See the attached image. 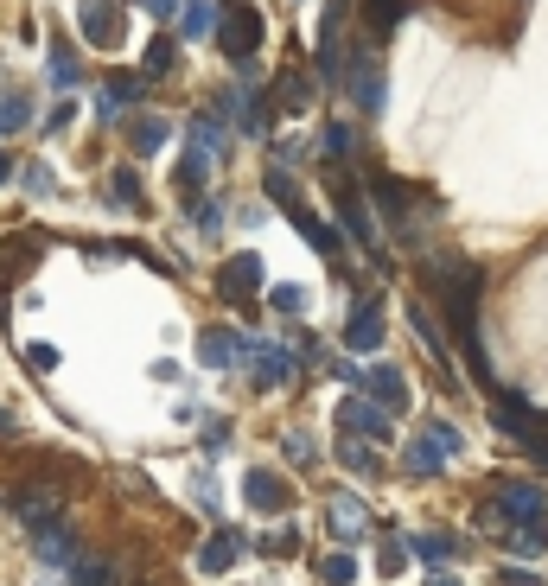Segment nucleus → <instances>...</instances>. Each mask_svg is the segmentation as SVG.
Wrapping results in <instances>:
<instances>
[{"mask_svg": "<svg viewBox=\"0 0 548 586\" xmlns=\"http://www.w3.org/2000/svg\"><path fill=\"white\" fill-rule=\"evenodd\" d=\"M459 453H466V434H459L453 421H427L421 434H408V446H402V478L427 485V478H440Z\"/></svg>", "mask_w": 548, "mask_h": 586, "instance_id": "nucleus-1", "label": "nucleus"}, {"mask_svg": "<svg viewBox=\"0 0 548 586\" xmlns=\"http://www.w3.org/2000/svg\"><path fill=\"white\" fill-rule=\"evenodd\" d=\"M243 357H249L255 389H294V383H300V370H306V357H294L287 344L255 338V332H243Z\"/></svg>", "mask_w": 548, "mask_h": 586, "instance_id": "nucleus-2", "label": "nucleus"}, {"mask_svg": "<svg viewBox=\"0 0 548 586\" xmlns=\"http://www.w3.org/2000/svg\"><path fill=\"white\" fill-rule=\"evenodd\" d=\"M370 198L383 204V217H389V230H396V243L402 249H421V217H415V192H408L402 179H389V172H376L370 179Z\"/></svg>", "mask_w": 548, "mask_h": 586, "instance_id": "nucleus-3", "label": "nucleus"}, {"mask_svg": "<svg viewBox=\"0 0 548 586\" xmlns=\"http://www.w3.org/2000/svg\"><path fill=\"white\" fill-rule=\"evenodd\" d=\"M332 198H338V223H345V236H351L357 249H370V255H376V268L389 274L396 262H389V249L376 243V217H370V204L357 198V185H351V179H332Z\"/></svg>", "mask_w": 548, "mask_h": 586, "instance_id": "nucleus-4", "label": "nucleus"}, {"mask_svg": "<svg viewBox=\"0 0 548 586\" xmlns=\"http://www.w3.org/2000/svg\"><path fill=\"white\" fill-rule=\"evenodd\" d=\"M262 39H268L262 13H255L249 0H230V7H224V26H217V45H224V58H230V64H249L255 51H262Z\"/></svg>", "mask_w": 548, "mask_h": 586, "instance_id": "nucleus-5", "label": "nucleus"}, {"mask_svg": "<svg viewBox=\"0 0 548 586\" xmlns=\"http://www.w3.org/2000/svg\"><path fill=\"white\" fill-rule=\"evenodd\" d=\"M345 0H332L325 7V20H319V51H313V77L325 83V90H338L345 83Z\"/></svg>", "mask_w": 548, "mask_h": 586, "instance_id": "nucleus-6", "label": "nucleus"}, {"mask_svg": "<svg viewBox=\"0 0 548 586\" xmlns=\"http://www.w3.org/2000/svg\"><path fill=\"white\" fill-rule=\"evenodd\" d=\"M491 504H498L510 523H548V485H536V478H498Z\"/></svg>", "mask_w": 548, "mask_h": 586, "instance_id": "nucleus-7", "label": "nucleus"}, {"mask_svg": "<svg viewBox=\"0 0 548 586\" xmlns=\"http://www.w3.org/2000/svg\"><path fill=\"white\" fill-rule=\"evenodd\" d=\"M389 421H396V415H389L376 395H351V402H338V434H351V440H376V446L396 440V434H389Z\"/></svg>", "mask_w": 548, "mask_h": 586, "instance_id": "nucleus-8", "label": "nucleus"}, {"mask_svg": "<svg viewBox=\"0 0 548 586\" xmlns=\"http://www.w3.org/2000/svg\"><path fill=\"white\" fill-rule=\"evenodd\" d=\"M408 332H415V338H421V351H427V357H434V370H440V389H447V395H453V389H459V383H453V357H447V338H453V332H440V319H434V313H427V306H421V300H408Z\"/></svg>", "mask_w": 548, "mask_h": 586, "instance_id": "nucleus-9", "label": "nucleus"}, {"mask_svg": "<svg viewBox=\"0 0 548 586\" xmlns=\"http://www.w3.org/2000/svg\"><path fill=\"white\" fill-rule=\"evenodd\" d=\"M345 351H357V357L383 351V293H364V300L351 306V319H345Z\"/></svg>", "mask_w": 548, "mask_h": 586, "instance_id": "nucleus-10", "label": "nucleus"}, {"mask_svg": "<svg viewBox=\"0 0 548 586\" xmlns=\"http://www.w3.org/2000/svg\"><path fill=\"white\" fill-rule=\"evenodd\" d=\"M77 26L96 51H115L122 45V0H83L77 7Z\"/></svg>", "mask_w": 548, "mask_h": 586, "instance_id": "nucleus-11", "label": "nucleus"}, {"mask_svg": "<svg viewBox=\"0 0 548 586\" xmlns=\"http://www.w3.org/2000/svg\"><path fill=\"white\" fill-rule=\"evenodd\" d=\"M255 287H262V255H255V249L230 255V262L217 268V293H224L230 306H249V300H255Z\"/></svg>", "mask_w": 548, "mask_h": 586, "instance_id": "nucleus-12", "label": "nucleus"}, {"mask_svg": "<svg viewBox=\"0 0 548 586\" xmlns=\"http://www.w3.org/2000/svg\"><path fill=\"white\" fill-rule=\"evenodd\" d=\"M345 83H351V96H357V109H364V115H383L389 83H383V71H376V58H370V51H351V71H345Z\"/></svg>", "mask_w": 548, "mask_h": 586, "instance_id": "nucleus-13", "label": "nucleus"}, {"mask_svg": "<svg viewBox=\"0 0 548 586\" xmlns=\"http://www.w3.org/2000/svg\"><path fill=\"white\" fill-rule=\"evenodd\" d=\"M185 147H198L204 160H217V166H224V160H230V115L198 109V115H192V128H185Z\"/></svg>", "mask_w": 548, "mask_h": 586, "instance_id": "nucleus-14", "label": "nucleus"}, {"mask_svg": "<svg viewBox=\"0 0 548 586\" xmlns=\"http://www.w3.org/2000/svg\"><path fill=\"white\" fill-rule=\"evenodd\" d=\"M32 555H39L45 567H77V561H83V555H77V536L64 529V516H51V523L32 529Z\"/></svg>", "mask_w": 548, "mask_h": 586, "instance_id": "nucleus-15", "label": "nucleus"}, {"mask_svg": "<svg viewBox=\"0 0 548 586\" xmlns=\"http://www.w3.org/2000/svg\"><path fill=\"white\" fill-rule=\"evenodd\" d=\"M249 548H255V542L243 536V529H230V523H224V529H217V536H211V542H204V548H198V567H204V574H211V580H217V574H230V567H236V561H243V555H249Z\"/></svg>", "mask_w": 548, "mask_h": 586, "instance_id": "nucleus-16", "label": "nucleus"}, {"mask_svg": "<svg viewBox=\"0 0 548 586\" xmlns=\"http://www.w3.org/2000/svg\"><path fill=\"white\" fill-rule=\"evenodd\" d=\"M243 497H249V510L274 516V510H287V504H294V485H287L281 472H268V465H255V472L243 478Z\"/></svg>", "mask_w": 548, "mask_h": 586, "instance_id": "nucleus-17", "label": "nucleus"}, {"mask_svg": "<svg viewBox=\"0 0 548 586\" xmlns=\"http://www.w3.org/2000/svg\"><path fill=\"white\" fill-rule=\"evenodd\" d=\"M294 217V230L306 236V249L313 255H325V262H338V255H345V236H338V223H325L313 204H300V211H287Z\"/></svg>", "mask_w": 548, "mask_h": 586, "instance_id": "nucleus-18", "label": "nucleus"}, {"mask_svg": "<svg viewBox=\"0 0 548 586\" xmlns=\"http://www.w3.org/2000/svg\"><path fill=\"white\" fill-rule=\"evenodd\" d=\"M364 395H376L389 415H402V408H408V376H402L396 364H383V357H376V364L364 370Z\"/></svg>", "mask_w": 548, "mask_h": 586, "instance_id": "nucleus-19", "label": "nucleus"}, {"mask_svg": "<svg viewBox=\"0 0 548 586\" xmlns=\"http://www.w3.org/2000/svg\"><path fill=\"white\" fill-rule=\"evenodd\" d=\"M325 536L338 548H357L364 542V504H357V497H332V504H325Z\"/></svg>", "mask_w": 548, "mask_h": 586, "instance_id": "nucleus-20", "label": "nucleus"}, {"mask_svg": "<svg viewBox=\"0 0 548 586\" xmlns=\"http://www.w3.org/2000/svg\"><path fill=\"white\" fill-rule=\"evenodd\" d=\"M198 364L204 370H236L243 364V332H224V325L198 332Z\"/></svg>", "mask_w": 548, "mask_h": 586, "instance_id": "nucleus-21", "label": "nucleus"}, {"mask_svg": "<svg viewBox=\"0 0 548 586\" xmlns=\"http://www.w3.org/2000/svg\"><path fill=\"white\" fill-rule=\"evenodd\" d=\"M45 83H51L58 96H64V90H83V58H77L64 39H51V51H45Z\"/></svg>", "mask_w": 548, "mask_h": 586, "instance_id": "nucleus-22", "label": "nucleus"}, {"mask_svg": "<svg viewBox=\"0 0 548 586\" xmlns=\"http://www.w3.org/2000/svg\"><path fill=\"white\" fill-rule=\"evenodd\" d=\"M408 548H415L421 567H453L459 555H466V542L447 536V529H427V536H408Z\"/></svg>", "mask_w": 548, "mask_h": 586, "instance_id": "nucleus-23", "label": "nucleus"}, {"mask_svg": "<svg viewBox=\"0 0 548 586\" xmlns=\"http://www.w3.org/2000/svg\"><path fill=\"white\" fill-rule=\"evenodd\" d=\"M102 198H109L115 211H147V185H141V172H134V166H115V172H109V185H102Z\"/></svg>", "mask_w": 548, "mask_h": 586, "instance_id": "nucleus-24", "label": "nucleus"}, {"mask_svg": "<svg viewBox=\"0 0 548 586\" xmlns=\"http://www.w3.org/2000/svg\"><path fill=\"white\" fill-rule=\"evenodd\" d=\"M211 166H217V160H204L198 147H185L179 166H173V185H179L185 198H204V185H211Z\"/></svg>", "mask_w": 548, "mask_h": 586, "instance_id": "nucleus-25", "label": "nucleus"}, {"mask_svg": "<svg viewBox=\"0 0 548 586\" xmlns=\"http://www.w3.org/2000/svg\"><path fill=\"white\" fill-rule=\"evenodd\" d=\"M179 39H185V45L217 39V0H185V13H179Z\"/></svg>", "mask_w": 548, "mask_h": 586, "instance_id": "nucleus-26", "label": "nucleus"}, {"mask_svg": "<svg viewBox=\"0 0 548 586\" xmlns=\"http://www.w3.org/2000/svg\"><path fill=\"white\" fill-rule=\"evenodd\" d=\"M338 465L357 478H376L383 472V459H376V440H351V434H338Z\"/></svg>", "mask_w": 548, "mask_h": 586, "instance_id": "nucleus-27", "label": "nucleus"}, {"mask_svg": "<svg viewBox=\"0 0 548 586\" xmlns=\"http://www.w3.org/2000/svg\"><path fill=\"white\" fill-rule=\"evenodd\" d=\"M510 555H523V561H536V555H548V523H510L504 536H498Z\"/></svg>", "mask_w": 548, "mask_h": 586, "instance_id": "nucleus-28", "label": "nucleus"}, {"mask_svg": "<svg viewBox=\"0 0 548 586\" xmlns=\"http://www.w3.org/2000/svg\"><path fill=\"white\" fill-rule=\"evenodd\" d=\"M300 536H306L300 523H281L274 536H255V555H268V561H294V555H300Z\"/></svg>", "mask_w": 548, "mask_h": 586, "instance_id": "nucleus-29", "label": "nucleus"}, {"mask_svg": "<svg viewBox=\"0 0 548 586\" xmlns=\"http://www.w3.org/2000/svg\"><path fill=\"white\" fill-rule=\"evenodd\" d=\"M262 192L274 198V204H281V211H300V179H294V172H287V166H268V179H262Z\"/></svg>", "mask_w": 548, "mask_h": 586, "instance_id": "nucleus-30", "label": "nucleus"}, {"mask_svg": "<svg viewBox=\"0 0 548 586\" xmlns=\"http://www.w3.org/2000/svg\"><path fill=\"white\" fill-rule=\"evenodd\" d=\"M166 128H173V122H160V115H141V122L128 128V141H134V153H141V160H147V153H160L166 141H173V134H166Z\"/></svg>", "mask_w": 548, "mask_h": 586, "instance_id": "nucleus-31", "label": "nucleus"}, {"mask_svg": "<svg viewBox=\"0 0 548 586\" xmlns=\"http://www.w3.org/2000/svg\"><path fill=\"white\" fill-rule=\"evenodd\" d=\"M319 153H325V160H351V153H357V128L351 122H325L319 128Z\"/></svg>", "mask_w": 548, "mask_h": 586, "instance_id": "nucleus-32", "label": "nucleus"}, {"mask_svg": "<svg viewBox=\"0 0 548 586\" xmlns=\"http://www.w3.org/2000/svg\"><path fill=\"white\" fill-rule=\"evenodd\" d=\"M351 580H357V555H351V548L319 555V586H351Z\"/></svg>", "mask_w": 548, "mask_h": 586, "instance_id": "nucleus-33", "label": "nucleus"}, {"mask_svg": "<svg viewBox=\"0 0 548 586\" xmlns=\"http://www.w3.org/2000/svg\"><path fill=\"white\" fill-rule=\"evenodd\" d=\"M166 71H179V39H173V32H160V39L147 45V77L160 83Z\"/></svg>", "mask_w": 548, "mask_h": 586, "instance_id": "nucleus-34", "label": "nucleus"}, {"mask_svg": "<svg viewBox=\"0 0 548 586\" xmlns=\"http://www.w3.org/2000/svg\"><path fill=\"white\" fill-rule=\"evenodd\" d=\"M408 561H415V548H408L402 536H383V542H376V574H389V580H396Z\"/></svg>", "mask_w": 548, "mask_h": 586, "instance_id": "nucleus-35", "label": "nucleus"}, {"mask_svg": "<svg viewBox=\"0 0 548 586\" xmlns=\"http://www.w3.org/2000/svg\"><path fill=\"white\" fill-rule=\"evenodd\" d=\"M32 122V102L20 90H0V134H20Z\"/></svg>", "mask_w": 548, "mask_h": 586, "instance_id": "nucleus-36", "label": "nucleus"}, {"mask_svg": "<svg viewBox=\"0 0 548 586\" xmlns=\"http://www.w3.org/2000/svg\"><path fill=\"white\" fill-rule=\"evenodd\" d=\"M13 516H20L26 529H39V523H51V516H58V504H51V497H32V491H20V497H13Z\"/></svg>", "mask_w": 548, "mask_h": 586, "instance_id": "nucleus-37", "label": "nucleus"}, {"mask_svg": "<svg viewBox=\"0 0 548 586\" xmlns=\"http://www.w3.org/2000/svg\"><path fill=\"white\" fill-rule=\"evenodd\" d=\"M224 217H230V204H224V198H192V223H198L204 236L224 230Z\"/></svg>", "mask_w": 548, "mask_h": 586, "instance_id": "nucleus-38", "label": "nucleus"}, {"mask_svg": "<svg viewBox=\"0 0 548 586\" xmlns=\"http://www.w3.org/2000/svg\"><path fill=\"white\" fill-rule=\"evenodd\" d=\"M313 83H319V77L287 71V77H281V109H306V102H313Z\"/></svg>", "mask_w": 548, "mask_h": 586, "instance_id": "nucleus-39", "label": "nucleus"}, {"mask_svg": "<svg viewBox=\"0 0 548 586\" xmlns=\"http://www.w3.org/2000/svg\"><path fill=\"white\" fill-rule=\"evenodd\" d=\"M20 185H26V198H51V192H58V179H51V166H45V160L20 166Z\"/></svg>", "mask_w": 548, "mask_h": 586, "instance_id": "nucleus-40", "label": "nucleus"}, {"mask_svg": "<svg viewBox=\"0 0 548 586\" xmlns=\"http://www.w3.org/2000/svg\"><path fill=\"white\" fill-rule=\"evenodd\" d=\"M71 586H115V561H77Z\"/></svg>", "mask_w": 548, "mask_h": 586, "instance_id": "nucleus-41", "label": "nucleus"}, {"mask_svg": "<svg viewBox=\"0 0 548 586\" xmlns=\"http://www.w3.org/2000/svg\"><path fill=\"white\" fill-rule=\"evenodd\" d=\"M306 300H313V293H306V287H294V281L268 293V306H274V313H287V319H294V313H306Z\"/></svg>", "mask_w": 548, "mask_h": 586, "instance_id": "nucleus-42", "label": "nucleus"}, {"mask_svg": "<svg viewBox=\"0 0 548 586\" xmlns=\"http://www.w3.org/2000/svg\"><path fill=\"white\" fill-rule=\"evenodd\" d=\"M281 453H287V465H313V459H319V446H313V434H300V427H294V434L281 440Z\"/></svg>", "mask_w": 548, "mask_h": 586, "instance_id": "nucleus-43", "label": "nucleus"}, {"mask_svg": "<svg viewBox=\"0 0 548 586\" xmlns=\"http://www.w3.org/2000/svg\"><path fill=\"white\" fill-rule=\"evenodd\" d=\"M230 453V421H204V459Z\"/></svg>", "mask_w": 548, "mask_h": 586, "instance_id": "nucleus-44", "label": "nucleus"}, {"mask_svg": "<svg viewBox=\"0 0 548 586\" xmlns=\"http://www.w3.org/2000/svg\"><path fill=\"white\" fill-rule=\"evenodd\" d=\"M71 122H77V102H58V109L45 115V128H39V134H71Z\"/></svg>", "mask_w": 548, "mask_h": 586, "instance_id": "nucleus-45", "label": "nucleus"}, {"mask_svg": "<svg viewBox=\"0 0 548 586\" xmlns=\"http://www.w3.org/2000/svg\"><path fill=\"white\" fill-rule=\"evenodd\" d=\"M26 364H32V370H58V351H51V344H32Z\"/></svg>", "mask_w": 548, "mask_h": 586, "instance_id": "nucleus-46", "label": "nucleus"}, {"mask_svg": "<svg viewBox=\"0 0 548 586\" xmlns=\"http://www.w3.org/2000/svg\"><path fill=\"white\" fill-rule=\"evenodd\" d=\"M498 586H542V574H529V567H504Z\"/></svg>", "mask_w": 548, "mask_h": 586, "instance_id": "nucleus-47", "label": "nucleus"}, {"mask_svg": "<svg viewBox=\"0 0 548 586\" xmlns=\"http://www.w3.org/2000/svg\"><path fill=\"white\" fill-rule=\"evenodd\" d=\"M173 7H185V0H147V13H153V20H173Z\"/></svg>", "mask_w": 548, "mask_h": 586, "instance_id": "nucleus-48", "label": "nucleus"}, {"mask_svg": "<svg viewBox=\"0 0 548 586\" xmlns=\"http://www.w3.org/2000/svg\"><path fill=\"white\" fill-rule=\"evenodd\" d=\"M13 179H20V166H13V153L0 147V185H13Z\"/></svg>", "mask_w": 548, "mask_h": 586, "instance_id": "nucleus-49", "label": "nucleus"}, {"mask_svg": "<svg viewBox=\"0 0 548 586\" xmlns=\"http://www.w3.org/2000/svg\"><path fill=\"white\" fill-rule=\"evenodd\" d=\"M427 586H459V574H447V567H434V574H427Z\"/></svg>", "mask_w": 548, "mask_h": 586, "instance_id": "nucleus-50", "label": "nucleus"}, {"mask_svg": "<svg viewBox=\"0 0 548 586\" xmlns=\"http://www.w3.org/2000/svg\"><path fill=\"white\" fill-rule=\"evenodd\" d=\"M13 434H20V427H13V415H7V408H0V440H13Z\"/></svg>", "mask_w": 548, "mask_h": 586, "instance_id": "nucleus-51", "label": "nucleus"}]
</instances>
